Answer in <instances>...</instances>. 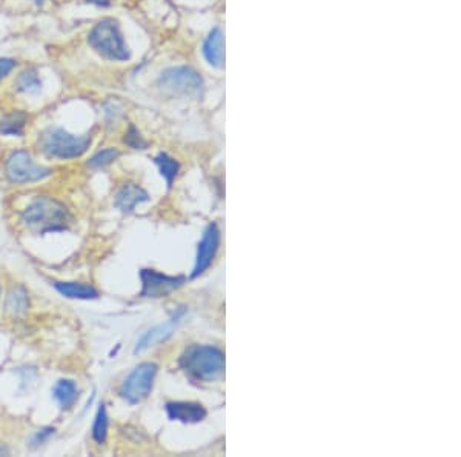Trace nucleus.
<instances>
[{"instance_id":"20","label":"nucleus","mask_w":461,"mask_h":457,"mask_svg":"<svg viewBox=\"0 0 461 457\" xmlns=\"http://www.w3.org/2000/svg\"><path fill=\"white\" fill-rule=\"evenodd\" d=\"M106 436H108V413H106L105 403H100L94 419V425H93V439L96 441V443L103 445L106 442Z\"/></svg>"},{"instance_id":"16","label":"nucleus","mask_w":461,"mask_h":457,"mask_svg":"<svg viewBox=\"0 0 461 457\" xmlns=\"http://www.w3.org/2000/svg\"><path fill=\"white\" fill-rule=\"evenodd\" d=\"M53 397L56 399V402L60 405V408L69 410L76 403L77 397H78V388H77L76 382L69 381V379L59 381L53 386Z\"/></svg>"},{"instance_id":"3","label":"nucleus","mask_w":461,"mask_h":457,"mask_svg":"<svg viewBox=\"0 0 461 457\" xmlns=\"http://www.w3.org/2000/svg\"><path fill=\"white\" fill-rule=\"evenodd\" d=\"M88 44L94 51L111 62H126L131 59V51L125 42L120 24L113 17L98 21L88 33Z\"/></svg>"},{"instance_id":"10","label":"nucleus","mask_w":461,"mask_h":457,"mask_svg":"<svg viewBox=\"0 0 461 457\" xmlns=\"http://www.w3.org/2000/svg\"><path fill=\"white\" fill-rule=\"evenodd\" d=\"M185 314H186L185 308H180V310H177L171 317H169V319L166 322H163V323H160V325L151 328V330H148L137 341L136 348H134V354L143 353L145 350L151 348V346H156L158 343H162V342L168 341L169 337H171L174 334L177 325L180 323V321L183 319Z\"/></svg>"},{"instance_id":"26","label":"nucleus","mask_w":461,"mask_h":457,"mask_svg":"<svg viewBox=\"0 0 461 457\" xmlns=\"http://www.w3.org/2000/svg\"><path fill=\"white\" fill-rule=\"evenodd\" d=\"M34 2H36L37 5H40V4H42V2H44V0H34Z\"/></svg>"},{"instance_id":"17","label":"nucleus","mask_w":461,"mask_h":457,"mask_svg":"<svg viewBox=\"0 0 461 457\" xmlns=\"http://www.w3.org/2000/svg\"><path fill=\"white\" fill-rule=\"evenodd\" d=\"M14 86L19 93L37 94L40 91V88H42V82H40V77L36 69L28 68L17 76Z\"/></svg>"},{"instance_id":"18","label":"nucleus","mask_w":461,"mask_h":457,"mask_svg":"<svg viewBox=\"0 0 461 457\" xmlns=\"http://www.w3.org/2000/svg\"><path fill=\"white\" fill-rule=\"evenodd\" d=\"M154 162H156V165L158 168L160 174H162V177L166 181L168 188H171L174 181H176L177 174H178V170H180L178 162L176 161V159H173L171 156H168L166 153H158L154 157Z\"/></svg>"},{"instance_id":"8","label":"nucleus","mask_w":461,"mask_h":457,"mask_svg":"<svg viewBox=\"0 0 461 457\" xmlns=\"http://www.w3.org/2000/svg\"><path fill=\"white\" fill-rule=\"evenodd\" d=\"M140 281H142V297H151L160 299L176 291L177 288L186 282L185 276H168L156 270H142L140 271Z\"/></svg>"},{"instance_id":"22","label":"nucleus","mask_w":461,"mask_h":457,"mask_svg":"<svg viewBox=\"0 0 461 457\" xmlns=\"http://www.w3.org/2000/svg\"><path fill=\"white\" fill-rule=\"evenodd\" d=\"M125 144L129 145L131 148H134V150H145L146 148V142H145V139L142 137V134H140V131L137 130V128L131 124L128 128V131L125 134Z\"/></svg>"},{"instance_id":"9","label":"nucleus","mask_w":461,"mask_h":457,"mask_svg":"<svg viewBox=\"0 0 461 457\" xmlns=\"http://www.w3.org/2000/svg\"><path fill=\"white\" fill-rule=\"evenodd\" d=\"M220 246V231L216 224H211L206 226V230L202 236V241L198 242L197 246V254H196V263H194V270L191 277L196 279V277L202 276L209 266L213 265L217 251Z\"/></svg>"},{"instance_id":"15","label":"nucleus","mask_w":461,"mask_h":457,"mask_svg":"<svg viewBox=\"0 0 461 457\" xmlns=\"http://www.w3.org/2000/svg\"><path fill=\"white\" fill-rule=\"evenodd\" d=\"M28 121L29 116L28 113L22 111V109L9 113L0 121V134L9 137H22Z\"/></svg>"},{"instance_id":"4","label":"nucleus","mask_w":461,"mask_h":457,"mask_svg":"<svg viewBox=\"0 0 461 457\" xmlns=\"http://www.w3.org/2000/svg\"><path fill=\"white\" fill-rule=\"evenodd\" d=\"M89 145L91 136H77L66 131L65 128H48L39 137V148L46 157L57 159V161H71V159L82 157Z\"/></svg>"},{"instance_id":"1","label":"nucleus","mask_w":461,"mask_h":457,"mask_svg":"<svg viewBox=\"0 0 461 457\" xmlns=\"http://www.w3.org/2000/svg\"><path fill=\"white\" fill-rule=\"evenodd\" d=\"M178 363L196 381L213 382L225 374V354L213 345L188 346Z\"/></svg>"},{"instance_id":"12","label":"nucleus","mask_w":461,"mask_h":457,"mask_svg":"<svg viewBox=\"0 0 461 457\" xmlns=\"http://www.w3.org/2000/svg\"><path fill=\"white\" fill-rule=\"evenodd\" d=\"M148 201H149V196L143 190V188H140L136 184H126L125 186H122L117 191L116 199H114V205L123 214H129L136 210L137 205L148 202Z\"/></svg>"},{"instance_id":"21","label":"nucleus","mask_w":461,"mask_h":457,"mask_svg":"<svg viewBox=\"0 0 461 457\" xmlns=\"http://www.w3.org/2000/svg\"><path fill=\"white\" fill-rule=\"evenodd\" d=\"M120 157V151L117 148H105V150L96 153L91 159L88 161V166L93 168V170H102V168L111 165Z\"/></svg>"},{"instance_id":"5","label":"nucleus","mask_w":461,"mask_h":457,"mask_svg":"<svg viewBox=\"0 0 461 457\" xmlns=\"http://www.w3.org/2000/svg\"><path fill=\"white\" fill-rule=\"evenodd\" d=\"M51 174V168L37 164L31 153L24 148L9 153L5 161V176L9 182L16 185L44 181Z\"/></svg>"},{"instance_id":"24","label":"nucleus","mask_w":461,"mask_h":457,"mask_svg":"<svg viewBox=\"0 0 461 457\" xmlns=\"http://www.w3.org/2000/svg\"><path fill=\"white\" fill-rule=\"evenodd\" d=\"M54 428H45V430H39L36 434H34V437H33V443H34V446H37V445H40V443H44L46 439H48V437H51L53 434H54Z\"/></svg>"},{"instance_id":"13","label":"nucleus","mask_w":461,"mask_h":457,"mask_svg":"<svg viewBox=\"0 0 461 457\" xmlns=\"http://www.w3.org/2000/svg\"><path fill=\"white\" fill-rule=\"evenodd\" d=\"M203 56L214 68L225 66V37L220 28H214L203 44Z\"/></svg>"},{"instance_id":"19","label":"nucleus","mask_w":461,"mask_h":457,"mask_svg":"<svg viewBox=\"0 0 461 457\" xmlns=\"http://www.w3.org/2000/svg\"><path fill=\"white\" fill-rule=\"evenodd\" d=\"M28 306H29V302H28V293L25 288L20 285L14 286L13 290L8 293V297H6V310L14 316H20L28 311Z\"/></svg>"},{"instance_id":"25","label":"nucleus","mask_w":461,"mask_h":457,"mask_svg":"<svg viewBox=\"0 0 461 457\" xmlns=\"http://www.w3.org/2000/svg\"><path fill=\"white\" fill-rule=\"evenodd\" d=\"M86 4H91V5H96V6H102V8H108V6H111L114 0H85Z\"/></svg>"},{"instance_id":"7","label":"nucleus","mask_w":461,"mask_h":457,"mask_svg":"<svg viewBox=\"0 0 461 457\" xmlns=\"http://www.w3.org/2000/svg\"><path fill=\"white\" fill-rule=\"evenodd\" d=\"M158 84L163 89L177 94L194 96L203 91V79L191 66H173L165 69L158 79Z\"/></svg>"},{"instance_id":"23","label":"nucleus","mask_w":461,"mask_h":457,"mask_svg":"<svg viewBox=\"0 0 461 457\" xmlns=\"http://www.w3.org/2000/svg\"><path fill=\"white\" fill-rule=\"evenodd\" d=\"M17 66V61L13 57H0V81H4L6 76Z\"/></svg>"},{"instance_id":"2","label":"nucleus","mask_w":461,"mask_h":457,"mask_svg":"<svg viewBox=\"0 0 461 457\" xmlns=\"http://www.w3.org/2000/svg\"><path fill=\"white\" fill-rule=\"evenodd\" d=\"M22 222L39 234L64 231L69 224L66 206L53 197H37L22 213Z\"/></svg>"},{"instance_id":"27","label":"nucleus","mask_w":461,"mask_h":457,"mask_svg":"<svg viewBox=\"0 0 461 457\" xmlns=\"http://www.w3.org/2000/svg\"><path fill=\"white\" fill-rule=\"evenodd\" d=\"M0 294H2V286H0Z\"/></svg>"},{"instance_id":"6","label":"nucleus","mask_w":461,"mask_h":457,"mask_svg":"<svg viewBox=\"0 0 461 457\" xmlns=\"http://www.w3.org/2000/svg\"><path fill=\"white\" fill-rule=\"evenodd\" d=\"M157 376V365L153 362H143L137 365L136 368L126 376L123 383L120 385V396L131 403H140L145 401L153 391L154 381Z\"/></svg>"},{"instance_id":"14","label":"nucleus","mask_w":461,"mask_h":457,"mask_svg":"<svg viewBox=\"0 0 461 457\" xmlns=\"http://www.w3.org/2000/svg\"><path fill=\"white\" fill-rule=\"evenodd\" d=\"M56 290L68 297V299L77 301H94L98 297V291L93 285L83 282H54Z\"/></svg>"},{"instance_id":"11","label":"nucleus","mask_w":461,"mask_h":457,"mask_svg":"<svg viewBox=\"0 0 461 457\" xmlns=\"http://www.w3.org/2000/svg\"><path fill=\"white\" fill-rule=\"evenodd\" d=\"M166 413L169 419L182 423L202 422L208 414L205 406L196 402H169L166 403Z\"/></svg>"}]
</instances>
